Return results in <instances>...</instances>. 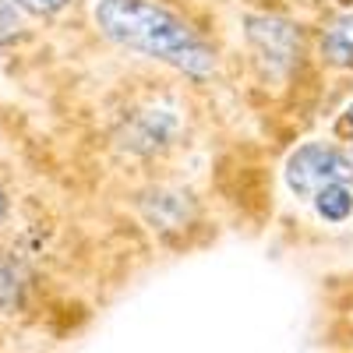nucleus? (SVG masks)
<instances>
[{"mask_svg":"<svg viewBox=\"0 0 353 353\" xmlns=\"http://www.w3.org/2000/svg\"><path fill=\"white\" fill-rule=\"evenodd\" d=\"M96 25L117 46L163 61L191 78H209L216 71V53L209 43L156 0H99Z\"/></svg>","mask_w":353,"mask_h":353,"instance_id":"f257e3e1","label":"nucleus"},{"mask_svg":"<svg viewBox=\"0 0 353 353\" xmlns=\"http://www.w3.org/2000/svg\"><path fill=\"white\" fill-rule=\"evenodd\" d=\"M283 176H286V188L297 198L314 201L321 191L332 188V184H350L353 159L343 149L329 145V141H307V145H301V149L290 152Z\"/></svg>","mask_w":353,"mask_h":353,"instance_id":"f03ea898","label":"nucleus"},{"mask_svg":"<svg viewBox=\"0 0 353 353\" xmlns=\"http://www.w3.org/2000/svg\"><path fill=\"white\" fill-rule=\"evenodd\" d=\"M248 36L261 53H276L272 61H290L293 50L301 46L297 32L290 25L276 21V18H248Z\"/></svg>","mask_w":353,"mask_h":353,"instance_id":"7ed1b4c3","label":"nucleus"},{"mask_svg":"<svg viewBox=\"0 0 353 353\" xmlns=\"http://www.w3.org/2000/svg\"><path fill=\"white\" fill-rule=\"evenodd\" d=\"M321 57L329 64H353V11L336 14L325 28H321Z\"/></svg>","mask_w":353,"mask_h":353,"instance_id":"20e7f679","label":"nucleus"},{"mask_svg":"<svg viewBox=\"0 0 353 353\" xmlns=\"http://www.w3.org/2000/svg\"><path fill=\"white\" fill-rule=\"evenodd\" d=\"M314 212L325 223H346L353 216V188L350 184H332L314 198Z\"/></svg>","mask_w":353,"mask_h":353,"instance_id":"39448f33","label":"nucleus"},{"mask_svg":"<svg viewBox=\"0 0 353 353\" xmlns=\"http://www.w3.org/2000/svg\"><path fill=\"white\" fill-rule=\"evenodd\" d=\"M21 36V8L14 0H0V43Z\"/></svg>","mask_w":353,"mask_h":353,"instance_id":"423d86ee","label":"nucleus"},{"mask_svg":"<svg viewBox=\"0 0 353 353\" xmlns=\"http://www.w3.org/2000/svg\"><path fill=\"white\" fill-rule=\"evenodd\" d=\"M14 4L21 11H32V14H57V11H64L71 0H14Z\"/></svg>","mask_w":353,"mask_h":353,"instance_id":"0eeeda50","label":"nucleus"},{"mask_svg":"<svg viewBox=\"0 0 353 353\" xmlns=\"http://www.w3.org/2000/svg\"><path fill=\"white\" fill-rule=\"evenodd\" d=\"M14 297H18V283H14V276H11L8 269H0V311H8V307L14 304Z\"/></svg>","mask_w":353,"mask_h":353,"instance_id":"6e6552de","label":"nucleus"},{"mask_svg":"<svg viewBox=\"0 0 353 353\" xmlns=\"http://www.w3.org/2000/svg\"><path fill=\"white\" fill-rule=\"evenodd\" d=\"M336 134H339V138H346V141H350V149H353V103L343 110V117L336 121Z\"/></svg>","mask_w":353,"mask_h":353,"instance_id":"1a4fd4ad","label":"nucleus"},{"mask_svg":"<svg viewBox=\"0 0 353 353\" xmlns=\"http://www.w3.org/2000/svg\"><path fill=\"white\" fill-rule=\"evenodd\" d=\"M8 216V194H4V188H0V219Z\"/></svg>","mask_w":353,"mask_h":353,"instance_id":"9d476101","label":"nucleus"}]
</instances>
